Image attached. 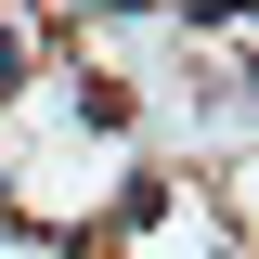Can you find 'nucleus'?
I'll return each instance as SVG.
<instances>
[{
    "mask_svg": "<svg viewBox=\"0 0 259 259\" xmlns=\"http://www.w3.org/2000/svg\"><path fill=\"white\" fill-rule=\"evenodd\" d=\"M194 13H207V26H233V13H246V0H194Z\"/></svg>",
    "mask_w": 259,
    "mask_h": 259,
    "instance_id": "f257e3e1",
    "label": "nucleus"
}]
</instances>
